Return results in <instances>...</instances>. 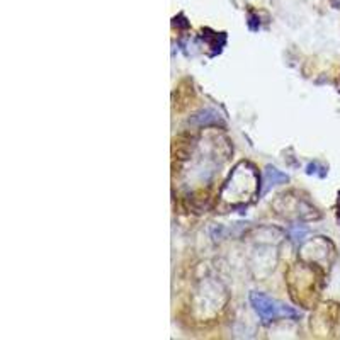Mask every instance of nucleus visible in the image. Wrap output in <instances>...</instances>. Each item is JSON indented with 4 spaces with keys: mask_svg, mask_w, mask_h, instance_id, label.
I'll use <instances>...</instances> for the list:
<instances>
[{
    "mask_svg": "<svg viewBox=\"0 0 340 340\" xmlns=\"http://www.w3.org/2000/svg\"><path fill=\"white\" fill-rule=\"evenodd\" d=\"M213 113V111H203V113H199V114H196L194 118L191 119V123H199V124H209V123H216L218 121V118H216V114H213L209 118V114Z\"/></svg>",
    "mask_w": 340,
    "mask_h": 340,
    "instance_id": "obj_3",
    "label": "nucleus"
},
{
    "mask_svg": "<svg viewBox=\"0 0 340 340\" xmlns=\"http://www.w3.org/2000/svg\"><path fill=\"white\" fill-rule=\"evenodd\" d=\"M289 233H291V238L294 240L296 243H298V242H301V240L304 238V236H306L308 230H306V228H303L301 225H296V226H292V228H291Z\"/></svg>",
    "mask_w": 340,
    "mask_h": 340,
    "instance_id": "obj_4",
    "label": "nucleus"
},
{
    "mask_svg": "<svg viewBox=\"0 0 340 340\" xmlns=\"http://www.w3.org/2000/svg\"><path fill=\"white\" fill-rule=\"evenodd\" d=\"M174 26H180L182 29H186V28H189V23L184 16H179V17H174Z\"/></svg>",
    "mask_w": 340,
    "mask_h": 340,
    "instance_id": "obj_6",
    "label": "nucleus"
},
{
    "mask_svg": "<svg viewBox=\"0 0 340 340\" xmlns=\"http://www.w3.org/2000/svg\"><path fill=\"white\" fill-rule=\"evenodd\" d=\"M250 304L253 308V311L259 315L262 323H272L277 318L282 316H289V318H298L299 313L296 309H292L289 306H284L279 301H275L272 298H269L267 294L259 291H252L250 292Z\"/></svg>",
    "mask_w": 340,
    "mask_h": 340,
    "instance_id": "obj_1",
    "label": "nucleus"
},
{
    "mask_svg": "<svg viewBox=\"0 0 340 340\" xmlns=\"http://www.w3.org/2000/svg\"><path fill=\"white\" fill-rule=\"evenodd\" d=\"M264 180H265L264 191H267V189H269V187H272V186H277V184L287 182V180H289V177H287L286 174H282L281 170H277L275 167H267V169H265Z\"/></svg>",
    "mask_w": 340,
    "mask_h": 340,
    "instance_id": "obj_2",
    "label": "nucleus"
},
{
    "mask_svg": "<svg viewBox=\"0 0 340 340\" xmlns=\"http://www.w3.org/2000/svg\"><path fill=\"white\" fill-rule=\"evenodd\" d=\"M248 28H250L252 31H259L260 21H259V17H257L255 14H248Z\"/></svg>",
    "mask_w": 340,
    "mask_h": 340,
    "instance_id": "obj_5",
    "label": "nucleus"
}]
</instances>
